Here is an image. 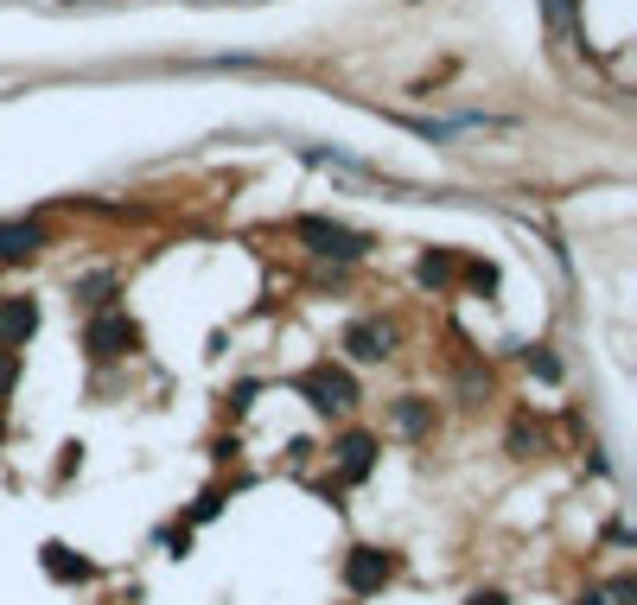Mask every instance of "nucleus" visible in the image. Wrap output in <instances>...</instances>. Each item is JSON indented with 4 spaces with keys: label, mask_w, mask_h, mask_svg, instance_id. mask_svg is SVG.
I'll list each match as a JSON object with an SVG mask.
<instances>
[{
    "label": "nucleus",
    "mask_w": 637,
    "mask_h": 605,
    "mask_svg": "<svg viewBox=\"0 0 637 605\" xmlns=\"http://www.w3.org/2000/svg\"><path fill=\"white\" fill-rule=\"evenodd\" d=\"M13 383V351H0V389Z\"/></svg>",
    "instance_id": "nucleus-10"
},
{
    "label": "nucleus",
    "mask_w": 637,
    "mask_h": 605,
    "mask_svg": "<svg viewBox=\"0 0 637 605\" xmlns=\"http://www.w3.org/2000/svg\"><path fill=\"white\" fill-rule=\"evenodd\" d=\"M344 580H351V593H370V586L389 580V555H376V548H357L351 567H344Z\"/></svg>",
    "instance_id": "nucleus-4"
},
{
    "label": "nucleus",
    "mask_w": 637,
    "mask_h": 605,
    "mask_svg": "<svg viewBox=\"0 0 637 605\" xmlns=\"http://www.w3.org/2000/svg\"><path fill=\"white\" fill-rule=\"evenodd\" d=\"M395 427H402V434H421V427H427V408H421V402H402V408H395Z\"/></svg>",
    "instance_id": "nucleus-9"
},
{
    "label": "nucleus",
    "mask_w": 637,
    "mask_h": 605,
    "mask_svg": "<svg viewBox=\"0 0 637 605\" xmlns=\"http://www.w3.org/2000/svg\"><path fill=\"white\" fill-rule=\"evenodd\" d=\"M466 605H504V593H472Z\"/></svg>",
    "instance_id": "nucleus-11"
},
{
    "label": "nucleus",
    "mask_w": 637,
    "mask_h": 605,
    "mask_svg": "<svg viewBox=\"0 0 637 605\" xmlns=\"http://www.w3.org/2000/svg\"><path fill=\"white\" fill-rule=\"evenodd\" d=\"M300 236H306V242H319V255H344V262L370 249V236L344 230V223H319V217H306V223H300Z\"/></svg>",
    "instance_id": "nucleus-1"
},
{
    "label": "nucleus",
    "mask_w": 637,
    "mask_h": 605,
    "mask_svg": "<svg viewBox=\"0 0 637 605\" xmlns=\"http://www.w3.org/2000/svg\"><path fill=\"white\" fill-rule=\"evenodd\" d=\"M306 389H313V395H319V402H313V408H325V414H338V408H351V402H357V389H351V376H332V370H325V376H313V383H306Z\"/></svg>",
    "instance_id": "nucleus-7"
},
{
    "label": "nucleus",
    "mask_w": 637,
    "mask_h": 605,
    "mask_svg": "<svg viewBox=\"0 0 637 605\" xmlns=\"http://www.w3.org/2000/svg\"><path fill=\"white\" fill-rule=\"evenodd\" d=\"M128 344H134V325H128L122 313H109V319L90 325V351H96V357H122Z\"/></svg>",
    "instance_id": "nucleus-2"
},
{
    "label": "nucleus",
    "mask_w": 637,
    "mask_h": 605,
    "mask_svg": "<svg viewBox=\"0 0 637 605\" xmlns=\"http://www.w3.org/2000/svg\"><path fill=\"white\" fill-rule=\"evenodd\" d=\"M338 453H344V472L364 478V472H370V459H376V440H370V434H351V440L338 446Z\"/></svg>",
    "instance_id": "nucleus-8"
},
{
    "label": "nucleus",
    "mask_w": 637,
    "mask_h": 605,
    "mask_svg": "<svg viewBox=\"0 0 637 605\" xmlns=\"http://www.w3.org/2000/svg\"><path fill=\"white\" fill-rule=\"evenodd\" d=\"M344 351H351L357 363H376V357H389V332H383V325H370V319H357L351 332H344Z\"/></svg>",
    "instance_id": "nucleus-3"
},
{
    "label": "nucleus",
    "mask_w": 637,
    "mask_h": 605,
    "mask_svg": "<svg viewBox=\"0 0 637 605\" xmlns=\"http://www.w3.org/2000/svg\"><path fill=\"white\" fill-rule=\"evenodd\" d=\"M39 242H45L39 223H7L0 230V262H26V255H39Z\"/></svg>",
    "instance_id": "nucleus-5"
},
{
    "label": "nucleus",
    "mask_w": 637,
    "mask_h": 605,
    "mask_svg": "<svg viewBox=\"0 0 637 605\" xmlns=\"http://www.w3.org/2000/svg\"><path fill=\"white\" fill-rule=\"evenodd\" d=\"M32 325H39V306H32V300H7V306H0V344L32 338Z\"/></svg>",
    "instance_id": "nucleus-6"
}]
</instances>
